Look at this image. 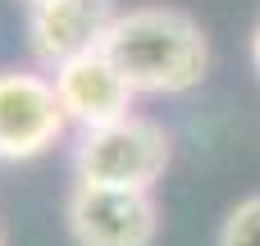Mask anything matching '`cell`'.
Listing matches in <instances>:
<instances>
[{
	"label": "cell",
	"mask_w": 260,
	"mask_h": 246,
	"mask_svg": "<svg viewBox=\"0 0 260 246\" xmlns=\"http://www.w3.org/2000/svg\"><path fill=\"white\" fill-rule=\"evenodd\" d=\"M101 50L137 96H187L210 73V37L178 5L119 9Z\"/></svg>",
	"instance_id": "1"
},
{
	"label": "cell",
	"mask_w": 260,
	"mask_h": 246,
	"mask_svg": "<svg viewBox=\"0 0 260 246\" xmlns=\"http://www.w3.org/2000/svg\"><path fill=\"white\" fill-rule=\"evenodd\" d=\"M69 164H73V183H87V187L155 192V183L174 164V137L160 119L137 110L119 123L73 132Z\"/></svg>",
	"instance_id": "2"
},
{
	"label": "cell",
	"mask_w": 260,
	"mask_h": 246,
	"mask_svg": "<svg viewBox=\"0 0 260 246\" xmlns=\"http://www.w3.org/2000/svg\"><path fill=\"white\" fill-rule=\"evenodd\" d=\"M64 142H73V123L55 96L50 73L37 64L0 68V160L27 164Z\"/></svg>",
	"instance_id": "3"
},
{
	"label": "cell",
	"mask_w": 260,
	"mask_h": 246,
	"mask_svg": "<svg viewBox=\"0 0 260 246\" xmlns=\"http://www.w3.org/2000/svg\"><path fill=\"white\" fill-rule=\"evenodd\" d=\"M64 228L73 246H155L160 201L155 192L73 183L64 196Z\"/></svg>",
	"instance_id": "4"
},
{
	"label": "cell",
	"mask_w": 260,
	"mask_h": 246,
	"mask_svg": "<svg viewBox=\"0 0 260 246\" xmlns=\"http://www.w3.org/2000/svg\"><path fill=\"white\" fill-rule=\"evenodd\" d=\"M119 9H123L119 0H46V5H32L23 14L32 64L55 73L59 64L101 50Z\"/></svg>",
	"instance_id": "5"
},
{
	"label": "cell",
	"mask_w": 260,
	"mask_h": 246,
	"mask_svg": "<svg viewBox=\"0 0 260 246\" xmlns=\"http://www.w3.org/2000/svg\"><path fill=\"white\" fill-rule=\"evenodd\" d=\"M50 82H55V96H59L73 132L119 123V119L137 114V100H142L105 50H91V55H78V59L59 64L50 73Z\"/></svg>",
	"instance_id": "6"
},
{
	"label": "cell",
	"mask_w": 260,
	"mask_h": 246,
	"mask_svg": "<svg viewBox=\"0 0 260 246\" xmlns=\"http://www.w3.org/2000/svg\"><path fill=\"white\" fill-rule=\"evenodd\" d=\"M215 246H260V192L242 196V201L224 215L219 242Z\"/></svg>",
	"instance_id": "7"
},
{
	"label": "cell",
	"mask_w": 260,
	"mask_h": 246,
	"mask_svg": "<svg viewBox=\"0 0 260 246\" xmlns=\"http://www.w3.org/2000/svg\"><path fill=\"white\" fill-rule=\"evenodd\" d=\"M251 64H256V73H260V23L251 27Z\"/></svg>",
	"instance_id": "8"
},
{
	"label": "cell",
	"mask_w": 260,
	"mask_h": 246,
	"mask_svg": "<svg viewBox=\"0 0 260 246\" xmlns=\"http://www.w3.org/2000/svg\"><path fill=\"white\" fill-rule=\"evenodd\" d=\"M18 5H23V9H32V5H46V0H18Z\"/></svg>",
	"instance_id": "9"
},
{
	"label": "cell",
	"mask_w": 260,
	"mask_h": 246,
	"mask_svg": "<svg viewBox=\"0 0 260 246\" xmlns=\"http://www.w3.org/2000/svg\"><path fill=\"white\" fill-rule=\"evenodd\" d=\"M0 246H5V233H0Z\"/></svg>",
	"instance_id": "10"
}]
</instances>
